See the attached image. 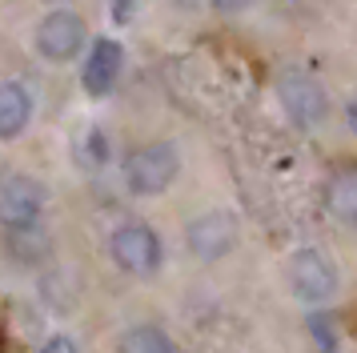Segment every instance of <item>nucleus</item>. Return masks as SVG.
<instances>
[{"label":"nucleus","mask_w":357,"mask_h":353,"mask_svg":"<svg viewBox=\"0 0 357 353\" xmlns=\"http://www.w3.org/2000/svg\"><path fill=\"white\" fill-rule=\"evenodd\" d=\"M285 285H289L293 301L309 305V309H321L341 293V273L337 265L325 257V249L317 245H301L293 249L285 261Z\"/></svg>","instance_id":"obj_1"},{"label":"nucleus","mask_w":357,"mask_h":353,"mask_svg":"<svg viewBox=\"0 0 357 353\" xmlns=\"http://www.w3.org/2000/svg\"><path fill=\"white\" fill-rule=\"evenodd\" d=\"M125 189L132 197H161L181 173V153L173 141H149L141 149H132L125 160Z\"/></svg>","instance_id":"obj_2"},{"label":"nucleus","mask_w":357,"mask_h":353,"mask_svg":"<svg viewBox=\"0 0 357 353\" xmlns=\"http://www.w3.org/2000/svg\"><path fill=\"white\" fill-rule=\"evenodd\" d=\"M109 257L129 277H153L165 265V241L149 221H125L109 233Z\"/></svg>","instance_id":"obj_3"},{"label":"nucleus","mask_w":357,"mask_h":353,"mask_svg":"<svg viewBox=\"0 0 357 353\" xmlns=\"http://www.w3.org/2000/svg\"><path fill=\"white\" fill-rule=\"evenodd\" d=\"M237 245H241V225L229 209H205V213L189 217V225H185V249L201 265L225 261Z\"/></svg>","instance_id":"obj_4"},{"label":"nucleus","mask_w":357,"mask_h":353,"mask_svg":"<svg viewBox=\"0 0 357 353\" xmlns=\"http://www.w3.org/2000/svg\"><path fill=\"white\" fill-rule=\"evenodd\" d=\"M277 100L297 128H317L329 117V96L317 80L301 68H285L277 77Z\"/></svg>","instance_id":"obj_5"},{"label":"nucleus","mask_w":357,"mask_h":353,"mask_svg":"<svg viewBox=\"0 0 357 353\" xmlns=\"http://www.w3.org/2000/svg\"><path fill=\"white\" fill-rule=\"evenodd\" d=\"M49 189L29 173L0 176V229H29L45 217Z\"/></svg>","instance_id":"obj_6"},{"label":"nucleus","mask_w":357,"mask_h":353,"mask_svg":"<svg viewBox=\"0 0 357 353\" xmlns=\"http://www.w3.org/2000/svg\"><path fill=\"white\" fill-rule=\"evenodd\" d=\"M84 40H89V24H84V16L73 13V8H52V13L36 24V52L52 64L77 61Z\"/></svg>","instance_id":"obj_7"},{"label":"nucleus","mask_w":357,"mask_h":353,"mask_svg":"<svg viewBox=\"0 0 357 353\" xmlns=\"http://www.w3.org/2000/svg\"><path fill=\"white\" fill-rule=\"evenodd\" d=\"M121 68H125V48L109 40V36H100L89 45V57L81 64V84L89 96H109L116 89V80H121Z\"/></svg>","instance_id":"obj_8"},{"label":"nucleus","mask_w":357,"mask_h":353,"mask_svg":"<svg viewBox=\"0 0 357 353\" xmlns=\"http://www.w3.org/2000/svg\"><path fill=\"white\" fill-rule=\"evenodd\" d=\"M325 213L345 229H357V165H341L325 181Z\"/></svg>","instance_id":"obj_9"},{"label":"nucleus","mask_w":357,"mask_h":353,"mask_svg":"<svg viewBox=\"0 0 357 353\" xmlns=\"http://www.w3.org/2000/svg\"><path fill=\"white\" fill-rule=\"evenodd\" d=\"M33 121V93L20 80H0V141H17Z\"/></svg>","instance_id":"obj_10"},{"label":"nucleus","mask_w":357,"mask_h":353,"mask_svg":"<svg viewBox=\"0 0 357 353\" xmlns=\"http://www.w3.org/2000/svg\"><path fill=\"white\" fill-rule=\"evenodd\" d=\"M4 253L13 257L17 265H45L52 253V241L40 225H29V229H4Z\"/></svg>","instance_id":"obj_11"},{"label":"nucleus","mask_w":357,"mask_h":353,"mask_svg":"<svg viewBox=\"0 0 357 353\" xmlns=\"http://www.w3.org/2000/svg\"><path fill=\"white\" fill-rule=\"evenodd\" d=\"M116 353H177V341L153 321H132L116 337Z\"/></svg>","instance_id":"obj_12"},{"label":"nucleus","mask_w":357,"mask_h":353,"mask_svg":"<svg viewBox=\"0 0 357 353\" xmlns=\"http://www.w3.org/2000/svg\"><path fill=\"white\" fill-rule=\"evenodd\" d=\"M309 333L317 341V350L321 353H337V329H333V321L321 317V313H313L309 317Z\"/></svg>","instance_id":"obj_13"},{"label":"nucleus","mask_w":357,"mask_h":353,"mask_svg":"<svg viewBox=\"0 0 357 353\" xmlns=\"http://www.w3.org/2000/svg\"><path fill=\"white\" fill-rule=\"evenodd\" d=\"M84 160L89 165H105L109 160V141H105V133H89V141H84Z\"/></svg>","instance_id":"obj_14"},{"label":"nucleus","mask_w":357,"mask_h":353,"mask_svg":"<svg viewBox=\"0 0 357 353\" xmlns=\"http://www.w3.org/2000/svg\"><path fill=\"white\" fill-rule=\"evenodd\" d=\"M40 353H81V345H77V337H68V333H52L40 341Z\"/></svg>","instance_id":"obj_15"},{"label":"nucleus","mask_w":357,"mask_h":353,"mask_svg":"<svg viewBox=\"0 0 357 353\" xmlns=\"http://www.w3.org/2000/svg\"><path fill=\"white\" fill-rule=\"evenodd\" d=\"M345 125H349V133L357 137V96L349 100V105H345Z\"/></svg>","instance_id":"obj_16"},{"label":"nucleus","mask_w":357,"mask_h":353,"mask_svg":"<svg viewBox=\"0 0 357 353\" xmlns=\"http://www.w3.org/2000/svg\"><path fill=\"white\" fill-rule=\"evenodd\" d=\"M213 4H217V8H225V13H233V8H249L253 0H213Z\"/></svg>","instance_id":"obj_17"},{"label":"nucleus","mask_w":357,"mask_h":353,"mask_svg":"<svg viewBox=\"0 0 357 353\" xmlns=\"http://www.w3.org/2000/svg\"><path fill=\"white\" fill-rule=\"evenodd\" d=\"M125 13H129V0H116V16L125 20Z\"/></svg>","instance_id":"obj_18"},{"label":"nucleus","mask_w":357,"mask_h":353,"mask_svg":"<svg viewBox=\"0 0 357 353\" xmlns=\"http://www.w3.org/2000/svg\"><path fill=\"white\" fill-rule=\"evenodd\" d=\"M52 4H61V0H52Z\"/></svg>","instance_id":"obj_19"}]
</instances>
